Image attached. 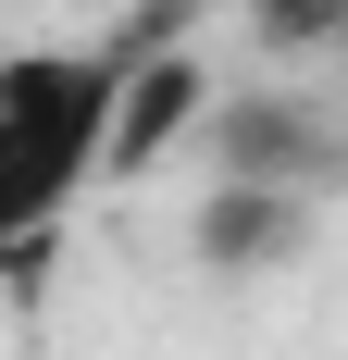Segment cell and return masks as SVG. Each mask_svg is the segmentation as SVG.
Wrapping results in <instances>:
<instances>
[{
	"mask_svg": "<svg viewBox=\"0 0 348 360\" xmlns=\"http://www.w3.org/2000/svg\"><path fill=\"white\" fill-rule=\"evenodd\" d=\"M299 236H311V199H274V186H211L199 212L211 274H274V261H299Z\"/></svg>",
	"mask_w": 348,
	"mask_h": 360,
	"instance_id": "cell-3",
	"label": "cell"
},
{
	"mask_svg": "<svg viewBox=\"0 0 348 360\" xmlns=\"http://www.w3.org/2000/svg\"><path fill=\"white\" fill-rule=\"evenodd\" d=\"M249 13H261L274 50H336L348 37V0H249Z\"/></svg>",
	"mask_w": 348,
	"mask_h": 360,
	"instance_id": "cell-4",
	"label": "cell"
},
{
	"mask_svg": "<svg viewBox=\"0 0 348 360\" xmlns=\"http://www.w3.org/2000/svg\"><path fill=\"white\" fill-rule=\"evenodd\" d=\"M336 174V137H323L311 100H261L224 124V186H274V199H311Z\"/></svg>",
	"mask_w": 348,
	"mask_h": 360,
	"instance_id": "cell-2",
	"label": "cell"
},
{
	"mask_svg": "<svg viewBox=\"0 0 348 360\" xmlns=\"http://www.w3.org/2000/svg\"><path fill=\"white\" fill-rule=\"evenodd\" d=\"M125 63H137V37L0 63V249H37V236L112 174V100H125Z\"/></svg>",
	"mask_w": 348,
	"mask_h": 360,
	"instance_id": "cell-1",
	"label": "cell"
}]
</instances>
